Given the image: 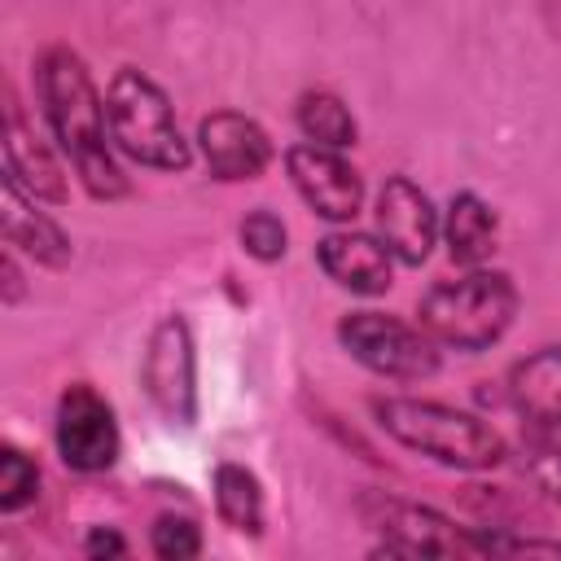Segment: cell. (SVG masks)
Wrapping results in <instances>:
<instances>
[{
    "mask_svg": "<svg viewBox=\"0 0 561 561\" xmlns=\"http://www.w3.org/2000/svg\"><path fill=\"white\" fill-rule=\"evenodd\" d=\"M342 351L386 381H430L438 373V342L386 311H346L337 320Z\"/></svg>",
    "mask_w": 561,
    "mask_h": 561,
    "instance_id": "5b68a950",
    "label": "cell"
},
{
    "mask_svg": "<svg viewBox=\"0 0 561 561\" xmlns=\"http://www.w3.org/2000/svg\"><path fill=\"white\" fill-rule=\"evenodd\" d=\"M35 500H39V465L22 447L4 443V451H0V513L13 517L22 508H31Z\"/></svg>",
    "mask_w": 561,
    "mask_h": 561,
    "instance_id": "d6986e66",
    "label": "cell"
},
{
    "mask_svg": "<svg viewBox=\"0 0 561 561\" xmlns=\"http://www.w3.org/2000/svg\"><path fill=\"white\" fill-rule=\"evenodd\" d=\"M373 219H377V237L390 245V254L403 267H421L430 259L438 232H443V219H438L434 202L408 175H390L377 188Z\"/></svg>",
    "mask_w": 561,
    "mask_h": 561,
    "instance_id": "8fae6325",
    "label": "cell"
},
{
    "mask_svg": "<svg viewBox=\"0 0 561 561\" xmlns=\"http://www.w3.org/2000/svg\"><path fill=\"white\" fill-rule=\"evenodd\" d=\"M508 403L530 430H561V346H539L508 368Z\"/></svg>",
    "mask_w": 561,
    "mask_h": 561,
    "instance_id": "9a60e30c",
    "label": "cell"
},
{
    "mask_svg": "<svg viewBox=\"0 0 561 561\" xmlns=\"http://www.w3.org/2000/svg\"><path fill=\"white\" fill-rule=\"evenodd\" d=\"M0 219H4V245L26 254V259H35L39 267H66L75 259V245H70L66 228L48 210H39V197H31L9 175H4V210H0Z\"/></svg>",
    "mask_w": 561,
    "mask_h": 561,
    "instance_id": "5bb4252c",
    "label": "cell"
},
{
    "mask_svg": "<svg viewBox=\"0 0 561 561\" xmlns=\"http://www.w3.org/2000/svg\"><path fill=\"white\" fill-rule=\"evenodd\" d=\"M210 486H215V513H219L224 526H232L237 535H259L263 530V486L245 465L219 460Z\"/></svg>",
    "mask_w": 561,
    "mask_h": 561,
    "instance_id": "e0dca14e",
    "label": "cell"
},
{
    "mask_svg": "<svg viewBox=\"0 0 561 561\" xmlns=\"http://www.w3.org/2000/svg\"><path fill=\"white\" fill-rule=\"evenodd\" d=\"M0 272H4V307H13L22 298V272H18V250H4L0 259Z\"/></svg>",
    "mask_w": 561,
    "mask_h": 561,
    "instance_id": "cb8c5ba5",
    "label": "cell"
},
{
    "mask_svg": "<svg viewBox=\"0 0 561 561\" xmlns=\"http://www.w3.org/2000/svg\"><path fill=\"white\" fill-rule=\"evenodd\" d=\"M522 465H526L530 482H535L543 495L561 500V443H552L548 430H535V434L522 443Z\"/></svg>",
    "mask_w": 561,
    "mask_h": 561,
    "instance_id": "7402d4cb",
    "label": "cell"
},
{
    "mask_svg": "<svg viewBox=\"0 0 561 561\" xmlns=\"http://www.w3.org/2000/svg\"><path fill=\"white\" fill-rule=\"evenodd\" d=\"M140 386H145L149 403L162 412V421H171V425L197 421V351H193V333H188L184 316H167L149 333Z\"/></svg>",
    "mask_w": 561,
    "mask_h": 561,
    "instance_id": "ba28073f",
    "label": "cell"
},
{
    "mask_svg": "<svg viewBox=\"0 0 561 561\" xmlns=\"http://www.w3.org/2000/svg\"><path fill=\"white\" fill-rule=\"evenodd\" d=\"M35 101H39V114H44L61 158L75 167L79 184L96 202L127 197V175H123L118 149L110 140L105 96L96 92L88 61L75 48L53 44L35 57Z\"/></svg>",
    "mask_w": 561,
    "mask_h": 561,
    "instance_id": "6da1fadb",
    "label": "cell"
},
{
    "mask_svg": "<svg viewBox=\"0 0 561 561\" xmlns=\"http://www.w3.org/2000/svg\"><path fill=\"white\" fill-rule=\"evenodd\" d=\"M105 118L114 149L149 171H188L193 149L175 123V105L158 79L136 66H118L105 83Z\"/></svg>",
    "mask_w": 561,
    "mask_h": 561,
    "instance_id": "277c9868",
    "label": "cell"
},
{
    "mask_svg": "<svg viewBox=\"0 0 561 561\" xmlns=\"http://www.w3.org/2000/svg\"><path fill=\"white\" fill-rule=\"evenodd\" d=\"M149 548L153 557L162 561H193L202 552V530L193 517H175V513H162L153 526H149Z\"/></svg>",
    "mask_w": 561,
    "mask_h": 561,
    "instance_id": "44dd1931",
    "label": "cell"
},
{
    "mask_svg": "<svg viewBox=\"0 0 561 561\" xmlns=\"http://www.w3.org/2000/svg\"><path fill=\"white\" fill-rule=\"evenodd\" d=\"M197 153L206 162V171L215 180H228V184H241V180H259L276 149H272V136L241 110H210L202 114L197 123Z\"/></svg>",
    "mask_w": 561,
    "mask_h": 561,
    "instance_id": "30bf717a",
    "label": "cell"
},
{
    "mask_svg": "<svg viewBox=\"0 0 561 561\" xmlns=\"http://www.w3.org/2000/svg\"><path fill=\"white\" fill-rule=\"evenodd\" d=\"M495 241H500V215H495V206L482 193H473V188L451 193L447 215H443L447 259L456 267H486V259L495 254Z\"/></svg>",
    "mask_w": 561,
    "mask_h": 561,
    "instance_id": "2e32d148",
    "label": "cell"
},
{
    "mask_svg": "<svg viewBox=\"0 0 561 561\" xmlns=\"http://www.w3.org/2000/svg\"><path fill=\"white\" fill-rule=\"evenodd\" d=\"M316 263L320 272L346 289V294H359V298H373V294H386L394 285V254L390 245L377 237V232H355V228H333L316 241Z\"/></svg>",
    "mask_w": 561,
    "mask_h": 561,
    "instance_id": "7c38bea8",
    "label": "cell"
},
{
    "mask_svg": "<svg viewBox=\"0 0 561 561\" xmlns=\"http://www.w3.org/2000/svg\"><path fill=\"white\" fill-rule=\"evenodd\" d=\"M368 408L386 438H394L399 447H408L434 465H447L460 473H482L508 456L504 434L465 408H451L438 399H412V394H377Z\"/></svg>",
    "mask_w": 561,
    "mask_h": 561,
    "instance_id": "7a4b0ae2",
    "label": "cell"
},
{
    "mask_svg": "<svg viewBox=\"0 0 561 561\" xmlns=\"http://www.w3.org/2000/svg\"><path fill=\"white\" fill-rule=\"evenodd\" d=\"M53 443H57V456H61L66 469L105 473L118 460V447H123L110 399L88 381H70L57 399Z\"/></svg>",
    "mask_w": 561,
    "mask_h": 561,
    "instance_id": "52a82bcc",
    "label": "cell"
},
{
    "mask_svg": "<svg viewBox=\"0 0 561 561\" xmlns=\"http://www.w3.org/2000/svg\"><path fill=\"white\" fill-rule=\"evenodd\" d=\"M359 517L381 535L377 552L390 557H478L473 526L451 522L438 508L386 495V491H364L359 495Z\"/></svg>",
    "mask_w": 561,
    "mask_h": 561,
    "instance_id": "8992f818",
    "label": "cell"
},
{
    "mask_svg": "<svg viewBox=\"0 0 561 561\" xmlns=\"http://www.w3.org/2000/svg\"><path fill=\"white\" fill-rule=\"evenodd\" d=\"M237 237H241V250H245L250 259H259V263H276V259H285V245H289V232H285L280 215L267 210V206L250 210V215L241 219Z\"/></svg>",
    "mask_w": 561,
    "mask_h": 561,
    "instance_id": "ffe728a7",
    "label": "cell"
},
{
    "mask_svg": "<svg viewBox=\"0 0 561 561\" xmlns=\"http://www.w3.org/2000/svg\"><path fill=\"white\" fill-rule=\"evenodd\" d=\"M294 118H298L302 140L324 145V149H351V145H355V136H359L355 114L346 110V101H342L337 92H324V88L302 92V96H298Z\"/></svg>",
    "mask_w": 561,
    "mask_h": 561,
    "instance_id": "ac0fdd59",
    "label": "cell"
},
{
    "mask_svg": "<svg viewBox=\"0 0 561 561\" xmlns=\"http://www.w3.org/2000/svg\"><path fill=\"white\" fill-rule=\"evenodd\" d=\"M83 552H88V557H123V552H127V543H123V535H118V530L92 526V530H88V539H83Z\"/></svg>",
    "mask_w": 561,
    "mask_h": 561,
    "instance_id": "603a6c76",
    "label": "cell"
},
{
    "mask_svg": "<svg viewBox=\"0 0 561 561\" xmlns=\"http://www.w3.org/2000/svg\"><path fill=\"white\" fill-rule=\"evenodd\" d=\"M285 175H289L294 193L307 202V210L329 224H351L364 210V180L342 158V149L298 140L285 149Z\"/></svg>",
    "mask_w": 561,
    "mask_h": 561,
    "instance_id": "9c48e42d",
    "label": "cell"
},
{
    "mask_svg": "<svg viewBox=\"0 0 561 561\" xmlns=\"http://www.w3.org/2000/svg\"><path fill=\"white\" fill-rule=\"evenodd\" d=\"M4 175L48 206H66V197H70L66 167H61L57 149L35 131V123H26L18 101H9V110H4Z\"/></svg>",
    "mask_w": 561,
    "mask_h": 561,
    "instance_id": "4fadbf2b",
    "label": "cell"
},
{
    "mask_svg": "<svg viewBox=\"0 0 561 561\" xmlns=\"http://www.w3.org/2000/svg\"><path fill=\"white\" fill-rule=\"evenodd\" d=\"M522 298L508 272L500 267H465V276L456 280H438L421 294L416 302V324L447 351H465L478 355L486 346H495L513 316H517Z\"/></svg>",
    "mask_w": 561,
    "mask_h": 561,
    "instance_id": "3957f363",
    "label": "cell"
}]
</instances>
